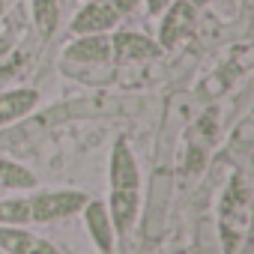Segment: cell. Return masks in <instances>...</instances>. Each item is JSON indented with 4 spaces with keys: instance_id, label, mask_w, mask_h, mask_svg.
I'll return each instance as SVG.
<instances>
[{
    "instance_id": "cell-1",
    "label": "cell",
    "mask_w": 254,
    "mask_h": 254,
    "mask_svg": "<svg viewBox=\"0 0 254 254\" xmlns=\"http://www.w3.org/2000/svg\"><path fill=\"white\" fill-rule=\"evenodd\" d=\"M87 206L84 191H45L30 200V221H54L63 215H75Z\"/></svg>"
},
{
    "instance_id": "cell-2",
    "label": "cell",
    "mask_w": 254,
    "mask_h": 254,
    "mask_svg": "<svg viewBox=\"0 0 254 254\" xmlns=\"http://www.w3.org/2000/svg\"><path fill=\"white\" fill-rule=\"evenodd\" d=\"M168 15L162 18V30H159V45L162 48H174L191 27H194V6L189 0H171L165 6Z\"/></svg>"
},
{
    "instance_id": "cell-3",
    "label": "cell",
    "mask_w": 254,
    "mask_h": 254,
    "mask_svg": "<svg viewBox=\"0 0 254 254\" xmlns=\"http://www.w3.org/2000/svg\"><path fill=\"white\" fill-rule=\"evenodd\" d=\"M162 45L141 36V33H117L114 42H111V54L117 63H138V60H150V57H159Z\"/></svg>"
},
{
    "instance_id": "cell-4",
    "label": "cell",
    "mask_w": 254,
    "mask_h": 254,
    "mask_svg": "<svg viewBox=\"0 0 254 254\" xmlns=\"http://www.w3.org/2000/svg\"><path fill=\"white\" fill-rule=\"evenodd\" d=\"M117 21H120V12L114 9V3H108V0H96V3H87V6L75 15L72 30H75L78 36H84V33H105V30H111Z\"/></svg>"
},
{
    "instance_id": "cell-5",
    "label": "cell",
    "mask_w": 254,
    "mask_h": 254,
    "mask_svg": "<svg viewBox=\"0 0 254 254\" xmlns=\"http://www.w3.org/2000/svg\"><path fill=\"white\" fill-rule=\"evenodd\" d=\"M111 191H138V165L126 141H117L111 153Z\"/></svg>"
},
{
    "instance_id": "cell-6",
    "label": "cell",
    "mask_w": 254,
    "mask_h": 254,
    "mask_svg": "<svg viewBox=\"0 0 254 254\" xmlns=\"http://www.w3.org/2000/svg\"><path fill=\"white\" fill-rule=\"evenodd\" d=\"M0 248L9 254H60L51 242L27 230H15V224H0Z\"/></svg>"
},
{
    "instance_id": "cell-7",
    "label": "cell",
    "mask_w": 254,
    "mask_h": 254,
    "mask_svg": "<svg viewBox=\"0 0 254 254\" xmlns=\"http://www.w3.org/2000/svg\"><path fill=\"white\" fill-rule=\"evenodd\" d=\"M66 60L75 63H105L111 60V39L105 33H84L66 48Z\"/></svg>"
},
{
    "instance_id": "cell-8",
    "label": "cell",
    "mask_w": 254,
    "mask_h": 254,
    "mask_svg": "<svg viewBox=\"0 0 254 254\" xmlns=\"http://www.w3.org/2000/svg\"><path fill=\"white\" fill-rule=\"evenodd\" d=\"M39 102L36 90H9V93H0V126H6L18 117H24L27 111H33Z\"/></svg>"
},
{
    "instance_id": "cell-9",
    "label": "cell",
    "mask_w": 254,
    "mask_h": 254,
    "mask_svg": "<svg viewBox=\"0 0 254 254\" xmlns=\"http://www.w3.org/2000/svg\"><path fill=\"white\" fill-rule=\"evenodd\" d=\"M87 230L93 233L96 245L102 251L114 248V233H111V215L105 209V203H87Z\"/></svg>"
},
{
    "instance_id": "cell-10",
    "label": "cell",
    "mask_w": 254,
    "mask_h": 254,
    "mask_svg": "<svg viewBox=\"0 0 254 254\" xmlns=\"http://www.w3.org/2000/svg\"><path fill=\"white\" fill-rule=\"evenodd\" d=\"M33 186H36V177L27 168L9 159H0V189H33Z\"/></svg>"
},
{
    "instance_id": "cell-11",
    "label": "cell",
    "mask_w": 254,
    "mask_h": 254,
    "mask_svg": "<svg viewBox=\"0 0 254 254\" xmlns=\"http://www.w3.org/2000/svg\"><path fill=\"white\" fill-rule=\"evenodd\" d=\"M33 18H36L39 33H42V36H48V33L57 27L60 3H57V0H36V3H33Z\"/></svg>"
},
{
    "instance_id": "cell-12",
    "label": "cell",
    "mask_w": 254,
    "mask_h": 254,
    "mask_svg": "<svg viewBox=\"0 0 254 254\" xmlns=\"http://www.w3.org/2000/svg\"><path fill=\"white\" fill-rule=\"evenodd\" d=\"M30 221V200L12 197L0 200V224H27Z\"/></svg>"
},
{
    "instance_id": "cell-13",
    "label": "cell",
    "mask_w": 254,
    "mask_h": 254,
    "mask_svg": "<svg viewBox=\"0 0 254 254\" xmlns=\"http://www.w3.org/2000/svg\"><path fill=\"white\" fill-rule=\"evenodd\" d=\"M138 3H141V0H114V9L117 12H132Z\"/></svg>"
},
{
    "instance_id": "cell-14",
    "label": "cell",
    "mask_w": 254,
    "mask_h": 254,
    "mask_svg": "<svg viewBox=\"0 0 254 254\" xmlns=\"http://www.w3.org/2000/svg\"><path fill=\"white\" fill-rule=\"evenodd\" d=\"M168 3H171V0H147V6H150V12H153V15H159Z\"/></svg>"
},
{
    "instance_id": "cell-15",
    "label": "cell",
    "mask_w": 254,
    "mask_h": 254,
    "mask_svg": "<svg viewBox=\"0 0 254 254\" xmlns=\"http://www.w3.org/2000/svg\"><path fill=\"white\" fill-rule=\"evenodd\" d=\"M189 3H191V6L197 9V6H206V3H209V0H189Z\"/></svg>"
},
{
    "instance_id": "cell-16",
    "label": "cell",
    "mask_w": 254,
    "mask_h": 254,
    "mask_svg": "<svg viewBox=\"0 0 254 254\" xmlns=\"http://www.w3.org/2000/svg\"><path fill=\"white\" fill-rule=\"evenodd\" d=\"M242 254H248V251H242Z\"/></svg>"
}]
</instances>
